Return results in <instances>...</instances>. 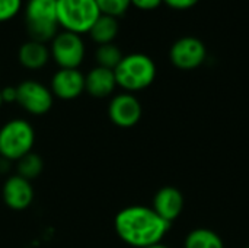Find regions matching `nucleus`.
Listing matches in <instances>:
<instances>
[{
	"instance_id": "3",
	"label": "nucleus",
	"mask_w": 249,
	"mask_h": 248,
	"mask_svg": "<svg viewBox=\"0 0 249 248\" xmlns=\"http://www.w3.org/2000/svg\"><path fill=\"white\" fill-rule=\"evenodd\" d=\"M58 26L82 35L88 34L101 16L96 0H55Z\"/></svg>"
},
{
	"instance_id": "17",
	"label": "nucleus",
	"mask_w": 249,
	"mask_h": 248,
	"mask_svg": "<svg viewBox=\"0 0 249 248\" xmlns=\"http://www.w3.org/2000/svg\"><path fill=\"white\" fill-rule=\"evenodd\" d=\"M16 162H18V165H16L18 175L28 181H32L36 177H39V174L42 172V168H44V162H42L41 156L36 155L35 152H29L28 155L22 156Z\"/></svg>"
},
{
	"instance_id": "10",
	"label": "nucleus",
	"mask_w": 249,
	"mask_h": 248,
	"mask_svg": "<svg viewBox=\"0 0 249 248\" xmlns=\"http://www.w3.org/2000/svg\"><path fill=\"white\" fill-rule=\"evenodd\" d=\"M50 89L60 99H76L85 92V75L79 69H58L51 79Z\"/></svg>"
},
{
	"instance_id": "7",
	"label": "nucleus",
	"mask_w": 249,
	"mask_h": 248,
	"mask_svg": "<svg viewBox=\"0 0 249 248\" xmlns=\"http://www.w3.org/2000/svg\"><path fill=\"white\" fill-rule=\"evenodd\" d=\"M16 102L32 115H42L48 113L54 102V95L50 88L38 80H23L18 86Z\"/></svg>"
},
{
	"instance_id": "5",
	"label": "nucleus",
	"mask_w": 249,
	"mask_h": 248,
	"mask_svg": "<svg viewBox=\"0 0 249 248\" xmlns=\"http://www.w3.org/2000/svg\"><path fill=\"white\" fill-rule=\"evenodd\" d=\"M34 143L35 132L26 120L15 118L0 129V156L10 162L32 152Z\"/></svg>"
},
{
	"instance_id": "24",
	"label": "nucleus",
	"mask_w": 249,
	"mask_h": 248,
	"mask_svg": "<svg viewBox=\"0 0 249 248\" xmlns=\"http://www.w3.org/2000/svg\"><path fill=\"white\" fill-rule=\"evenodd\" d=\"M10 161H7V159H4V158H1L0 156V174H6L9 170H10Z\"/></svg>"
},
{
	"instance_id": "16",
	"label": "nucleus",
	"mask_w": 249,
	"mask_h": 248,
	"mask_svg": "<svg viewBox=\"0 0 249 248\" xmlns=\"http://www.w3.org/2000/svg\"><path fill=\"white\" fill-rule=\"evenodd\" d=\"M185 248H225L220 235L207 228H197L191 231L184 243Z\"/></svg>"
},
{
	"instance_id": "26",
	"label": "nucleus",
	"mask_w": 249,
	"mask_h": 248,
	"mask_svg": "<svg viewBox=\"0 0 249 248\" xmlns=\"http://www.w3.org/2000/svg\"><path fill=\"white\" fill-rule=\"evenodd\" d=\"M1 105H3V99H1V91H0V108H1Z\"/></svg>"
},
{
	"instance_id": "25",
	"label": "nucleus",
	"mask_w": 249,
	"mask_h": 248,
	"mask_svg": "<svg viewBox=\"0 0 249 248\" xmlns=\"http://www.w3.org/2000/svg\"><path fill=\"white\" fill-rule=\"evenodd\" d=\"M146 248H169L168 246H165V244H162V243H159V244H155V246H150V247H146Z\"/></svg>"
},
{
	"instance_id": "22",
	"label": "nucleus",
	"mask_w": 249,
	"mask_h": 248,
	"mask_svg": "<svg viewBox=\"0 0 249 248\" xmlns=\"http://www.w3.org/2000/svg\"><path fill=\"white\" fill-rule=\"evenodd\" d=\"M0 91H1L3 104L4 102H16V99H18V89H16V86H4Z\"/></svg>"
},
{
	"instance_id": "11",
	"label": "nucleus",
	"mask_w": 249,
	"mask_h": 248,
	"mask_svg": "<svg viewBox=\"0 0 249 248\" xmlns=\"http://www.w3.org/2000/svg\"><path fill=\"white\" fill-rule=\"evenodd\" d=\"M1 196L6 206L12 210H25L34 202V189L31 181L16 174L4 181Z\"/></svg>"
},
{
	"instance_id": "4",
	"label": "nucleus",
	"mask_w": 249,
	"mask_h": 248,
	"mask_svg": "<svg viewBox=\"0 0 249 248\" xmlns=\"http://www.w3.org/2000/svg\"><path fill=\"white\" fill-rule=\"evenodd\" d=\"M25 23L31 39L44 44L53 41L58 34L55 0H29L25 9Z\"/></svg>"
},
{
	"instance_id": "19",
	"label": "nucleus",
	"mask_w": 249,
	"mask_h": 248,
	"mask_svg": "<svg viewBox=\"0 0 249 248\" xmlns=\"http://www.w3.org/2000/svg\"><path fill=\"white\" fill-rule=\"evenodd\" d=\"M96 4L102 15L118 18L125 13V10L131 4V0H96Z\"/></svg>"
},
{
	"instance_id": "6",
	"label": "nucleus",
	"mask_w": 249,
	"mask_h": 248,
	"mask_svg": "<svg viewBox=\"0 0 249 248\" xmlns=\"http://www.w3.org/2000/svg\"><path fill=\"white\" fill-rule=\"evenodd\" d=\"M85 42L77 34L61 31L51 41L50 54L60 69H79L85 60Z\"/></svg>"
},
{
	"instance_id": "27",
	"label": "nucleus",
	"mask_w": 249,
	"mask_h": 248,
	"mask_svg": "<svg viewBox=\"0 0 249 248\" xmlns=\"http://www.w3.org/2000/svg\"><path fill=\"white\" fill-rule=\"evenodd\" d=\"M247 248H249V246H248V247H247Z\"/></svg>"
},
{
	"instance_id": "12",
	"label": "nucleus",
	"mask_w": 249,
	"mask_h": 248,
	"mask_svg": "<svg viewBox=\"0 0 249 248\" xmlns=\"http://www.w3.org/2000/svg\"><path fill=\"white\" fill-rule=\"evenodd\" d=\"M152 209L162 219L172 224L182 213L184 196L177 187H172V186L162 187L153 197V208Z\"/></svg>"
},
{
	"instance_id": "8",
	"label": "nucleus",
	"mask_w": 249,
	"mask_h": 248,
	"mask_svg": "<svg viewBox=\"0 0 249 248\" xmlns=\"http://www.w3.org/2000/svg\"><path fill=\"white\" fill-rule=\"evenodd\" d=\"M207 56V48L204 42L197 37H181L178 38L171 50L169 58L172 64L181 70H193L203 64Z\"/></svg>"
},
{
	"instance_id": "14",
	"label": "nucleus",
	"mask_w": 249,
	"mask_h": 248,
	"mask_svg": "<svg viewBox=\"0 0 249 248\" xmlns=\"http://www.w3.org/2000/svg\"><path fill=\"white\" fill-rule=\"evenodd\" d=\"M50 48L44 42L29 39L19 47L18 60L28 70H39L50 60Z\"/></svg>"
},
{
	"instance_id": "1",
	"label": "nucleus",
	"mask_w": 249,
	"mask_h": 248,
	"mask_svg": "<svg viewBox=\"0 0 249 248\" xmlns=\"http://www.w3.org/2000/svg\"><path fill=\"white\" fill-rule=\"evenodd\" d=\"M117 235L128 246L146 248L162 243L171 224L152 208L128 206L120 210L114 221Z\"/></svg>"
},
{
	"instance_id": "9",
	"label": "nucleus",
	"mask_w": 249,
	"mask_h": 248,
	"mask_svg": "<svg viewBox=\"0 0 249 248\" xmlns=\"http://www.w3.org/2000/svg\"><path fill=\"white\" fill-rule=\"evenodd\" d=\"M142 114L143 108L140 101L130 92L115 95L108 105L109 120L121 129L136 126L140 121Z\"/></svg>"
},
{
	"instance_id": "18",
	"label": "nucleus",
	"mask_w": 249,
	"mask_h": 248,
	"mask_svg": "<svg viewBox=\"0 0 249 248\" xmlns=\"http://www.w3.org/2000/svg\"><path fill=\"white\" fill-rule=\"evenodd\" d=\"M123 53L121 50L115 45V44H104V45H99L98 50H96V61H98V66L101 67H105V69H111L114 70L120 61L123 60Z\"/></svg>"
},
{
	"instance_id": "13",
	"label": "nucleus",
	"mask_w": 249,
	"mask_h": 248,
	"mask_svg": "<svg viewBox=\"0 0 249 248\" xmlns=\"http://www.w3.org/2000/svg\"><path fill=\"white\" fill-rule=\"evenodd\" d=\"M117 88L114 70L101 66L93 67L85 75V91L93 98H107Z\"/></svg>"
},
{
	"instance_id": "20",
	"label": "nucleus",
	"mask_w": 249,
	"mask_h": 248,
	"mask_svg": "<svg viewBox=\"0 0 249 248\" xmlns=\"http://www.w3.org/2000/svg\"><path fill=\"white\" fill-rule=\"evenodd\" d=\"M22 7V0H0V22L13 19Z\"/></svg>"
},
{
	"instance_id": "21",
	"label": "nucleus",
	"mask_w": 249,
	"mask_h": 248,
	"mask_svg": "<svg viewBox=\"0 0 249 248\" xmlns=\"http://www.w3.org/2000/svg\"><path fill=\"white\" fill-rule=\"evenodd\" d=\"M163 0H131V4H134L140 10H153L156 9Z\"/></svg>"
},
{
	"instance_id": "23",
	"label": "nucleus",
	"mask_w": 249,
	"mask_h": 248,
	"mask_svg": "<svg viewBox=\"0 0 249 248\" xmlns=\"http://www.w3.org/2000/svg\"><path fill=\"white\" fill-rule=\"evenodd\" d=\"M163 1L174 9H188L194 6L198 0H163Z\"/></svg>"
},
{
	"instance_id": "2",
	"label": "nucleus",
	"mask_w": 249,
	"mask_h": 248,
	"mask_svg": "<svg viewBox=\"0 0 249 248\" xmlns=\"http://www.w3.org/2000/svg\"><path fill=\"white\" fill-rule=\"evenodd\" d=\"M117 86L127 92H139L149 88L156 77L155 61L143 53H131L123 57L120 64L114 69Z\"/></svg>"
},
{
	"instance_id": "15",
	"label": "nucleus",
	"mask_w": 249,
	"mask_h": 248,
	"mask_svg": "<svg viewBox=\"0 0 249 248\" xmlns=\"http://www.w3.org/2000/svg\"><path fill=\"white\" fill-rule=\"evenodd\" d=\"M118 31H120L118 19L101 13V16L96 19V22L93 23V26L88 34L98 45H104V44H111L118 35Z\"/></svg>"
}]
</instances>
